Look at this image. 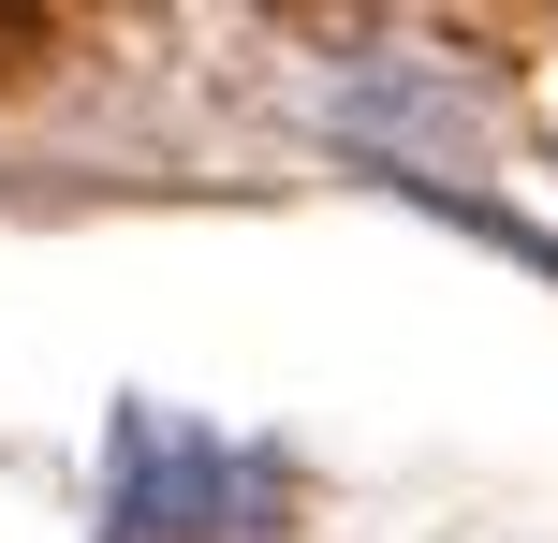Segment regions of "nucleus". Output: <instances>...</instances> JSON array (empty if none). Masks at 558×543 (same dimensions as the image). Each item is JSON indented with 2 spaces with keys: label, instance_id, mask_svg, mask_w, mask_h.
Returning a JSON list of instances; mask_svg holds the SVG:
<instances>
[{
  "label": "nucleus",
  "instance_id": "nucleus-1",
  "mask_svg": "<svg viewBox=\"0 0 558 543\" xmlns=\"http://www.w3.org/2000/svg\"><path fill=\"white\" fill-rule=\"evenodd\" d=\"M118 529L133 543H265L279 529V470L206 441V427H177V411H133L118 427Z\"/></svg>",
  "mask_w": 558,
  "mask_h": 543
}]
</instances>
